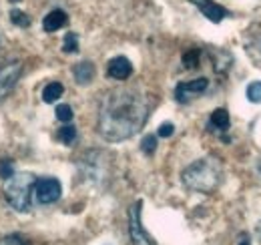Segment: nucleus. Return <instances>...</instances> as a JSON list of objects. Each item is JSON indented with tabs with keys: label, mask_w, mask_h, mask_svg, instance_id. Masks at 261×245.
I'll return each mask as SVG.
<instances>
[{
	"label": "nucleus",
	"mask_w": 261,
	"mask_h": 245,
	"mask_svg": "<svg viewBox=\"0 0 261 245\" xmlns=\"http://www.w3.org/2000/svg\"><path fill=\"white\" fill-rule=\"evenodd\" d=\"M34 189H36V199L40 203H55V201H59V197L63 193V187L59 183V179H55V177H44V179L36 181Z\"/></svg>",
	"instance_id": "obj_6"
},
{
	"label": "nucleus",
	"mask_w": 261,
	"mask_h": 245,
	"mask_svg": "<svg viewBox=\"0 0 261 245\" xmlns=\"http://www.w3.org/2000/svg\"><path fill=\"white\" fill-rule=\"evenodd\" d=\"M59 139H61L65 145H72V141L76 139V129L70 127V125H65V127L59 131Z\"/></svg>",
	"instance_id": "obj_15"
},
{
	"label": "nucleus",
	"mask_w": 261,
	"mask_h": 245,
	"mask_svg": "<svg viewBox=\"0 0 261 245\" xmlns=\"http://www.w3.org/2000/svg\"><path fill=\"white\" fill-rule=\"evenodd\" d=\"M107 70H109V77H113L117 81H125V79H129L130 75H133V64L125 57H117V59H113V61L109 62Z\"/></svg>",
	"instance_id": "obj_9"
},
{
	"label": "nucleus",
	"mask_w": 261,
	"mask_h": 245,
	"mask_svg": "<svg viewBox=\"0 0 261 245\" xmlns=\"http://www.w3.org/2000/svg\"><path fill=\"white\" fill-rule=\"evenodd\" d=\"M63 51H65V53H76V51H79V36H76L74 32H68L65 36Z\"/></svg>",
	"instance_id": "obj_17"
},
{
	"label": "nucleus",
	"mask_w": 261,
	"mask_h": 245,
	"mask_svg": "<svg viewBox=\"0 0 261 245\" xmlns=\"http://www.w3.org/2000/svg\"><path fill=\"white\" fill-rule=\"evenodd\" d=\"M211 125L225 131L229 127V113L225 109H215V111L211 113Z\"/></svg>",
	"instance_id": "obj_13"
},
{
	"label": "nucleus",
	"mask_w": 261,
	"mask_h": 245,
	"mask_svg": "<svg viewBox=\"0 0 261 245\" xmlns=\"http://www.w3.org/2000/svg\"><path fill=\"white\" fill-rule=\"evenodd\" d=\"M207 85H209L207 79H195V81H189V83H181V85H177V89H175V99H177L179 103H189L195 94L205 91Z\"/></svg>",
	"instance_id": "obj_7"
},
{
	"label": "nucleus",
	"mask_w": 261,
	"mask_h": 245,
	"mask_svg": "<svg viewBox=\"0 0 261 245\" xmlns=\"http://www.w3.org/2000/svg\"><path fill=\"white\" fill-rule=\"evenodd\" d=\"M191 2L203 12V16H207L211 22H221V20L229 14L223 6L215 4L213 0H191Z\"/></svg>",
	"instance_id": "obj_8"
},
{
	"label": "nucleus",
	"mask_w": 261,
	"mask_h": 245,
	"mask_svg": "<svg viewBox=\"0 0 261 245\" xmlns=\"http://www.w3.org/2000/svg\"><path fill=\"white\" fill-rule=\"evenodd\" d=\"M57 119L63 122L72 121V109H70L68 105H59V107H57Z\"/></svg>",
	"instance_id": "obj_21"
},
{
	"label": "nucleus",
	"mask_w": 261,
	"mask_h": 245,
	"mask_svg": "<svg viewBox=\"0 0 261 245\" xmlns=\"http://www.w3.org/2000/svg\"><path fill=\"white\" fill-rule=\"evenodd\" d=\"M10 20H12L16 27H20V29L31 27V18H29L22 10H12V12H10Z\"/></svg>",
	"instance_id": "obj_16"
},
{
	"label": "nucleus",
	"mask_w": 261,
	"mask_h": 245,
	"mask_svg": "<svg viewBox=\"0 0 261 245\" xmlns=\"http://www.w3.org/2000/svg\"><path fill=\"white\" fill-rule=\"evenodd\" d=\"M63 92H65V87L61 83H48L42 91V101L44 103H55L57 99L63 96Z\"/></svg>",
	"instance_id": "obj_12"
},
{
	"label": "nucleus",
	"mask_w": 261,
	"mask_h": 245,
	"mask_svg": "<svg viewBox=\"0 0 261 245\" xmlns=\"http://www.w3.org/2000/svg\"><path fill=\"white\" fill-rule=\"evenodd\" d=\"M12 175H14V163L8 161V159H2V161H0V177L6 181V179H10Z\"/></svg>",
	"instance_id": "obj_20"
},
{
	"label": "nucleus",
	"mask_w": 261,
	"mask_h": 245,
	"mask_svg": "<svg viewBox=\"0 0 261 245\" xmlns=\"http://www.w3.org/2000/svg\"><path fill=\"white\" fill-rule=\"evenodd\" d=\"M219 179H221V169L211 159H201L183 171V183L201 193L213 191Z\"/></svg>",
	"instance_id": "obj_2"
},
{
	"label": "nucleus",
	"mask_w": 261,
	"mask_h": 245,
	"mask_svg": "<svg viewBox=\"0 0 261 245\" xmlns=\"http://www.w3.org/2000/svg\"><path fill=\"white\" fill-rule=\"evenodd\" d=\"M10 2H18V0H10Z\"/></svg>",
	"instance_id": "obj_25"
},
{
	"label": "nucleus",
	"mask_w": 261,
	"mask_h": 245,
	"mask_svg": "<svg viewBox=\"0 0 261 245\" xmlns=\"http://www.w3.org/2000/svg\"><path fill=\"white\" fill-rule=\"evenodd\" d=\"M141 207H143V201H137L129 211V233L133 245H153L151 237L145 233L143 225H141Z\"/></svg>",
	"instance_id": "obj_5"
},
{
	"label": "nucleus",
	"mask_w": 261,
	"mask_h": 245,
	"mask_svg": "<svg viewBox=\"0 0 261 245\" xmlns=\"http://www.w3.org/2000/svg\"><path fill=\"white\" fill-rule=\"evenodd\" d=\"M247 99L251 103H261V81H255L247 87Z\"/></svg>",
	"instance_id": "obj_18"
},
{
	"label": "nucleus",
	"mask_w": 261,
	"mask_h": 245,
	"mask_svg": "<svg viewBox=\"0 0 261 245\" xmlns=\"http://www.w3.org/2000/svg\"><path fill=\"white\" fill-rule=\"evenodd\" d=\"M66 22H68V16H66L65 10H50L46 16H44V20H42V29L44 32H57L59 29H63Z\"/></svg>",
	"instance_id": "obj_10"
},
{
	"label": "nucleus",
	"mask_w": 261,
	"mask_h": 245,
	"mask_svg": "<svg viewBox=\"0 0 261 245\" xmlns=\"http://www.w3.org/2000/svg\"><path fill=\"white\" fill-rule=\"evenodd\" d=\"M0 245H27V241L20 235H6L0 239Z\"/></svg>",
	"instance_id": "obj_22"
},
{
	"label": "nucleus",
	"mask_w": 261,
	"mask_h": 245,
	"mask_svg": "<svg viewBox=\"0 0 261 245\" xmlns=\"http://www.w3.org/2000/svg\"><path fill=\"white\" fill-rule=\"evenodd\" d=\"M72 72H74V79H76V83L79 85H89L93 79H95V64L89 61H83L79 62V64H74V68H72Z\"/></svg>",
	"instance_id": "obj_11"
},
{
	"label": "nucleus",
	"mask_w": 261,
	"mask_h": 245,
	"mask_svg": "<svg viewBox=\"0 0 261 245\" xmlns=\"http://www.w3.org/2000/svg\"><path fill=\"white\" fill-rule=\"evenodd\" d=\"M141 149H143V153L153 155L155 149H157V137H155V135H147V137L143 139V143H141Z\"/></svg>",
	"instance_id": "obj_19"
},
{
	"label": "nucleus",
	"mask_w": 261,
	"mask_h": 245,
	"mask_svg": "<svg viewBox=\"0 0 261 245\" xmlns=\"http://www.w3.org/2000/svg\"><path fill=\"white\" fill-rule=\"evenodd\" d=\"M36 183L34 175L31 173H18L6 179L4 185V197L16 211H31V193Z\"/></svg>",
	"instance_id": "obj_3"
},
{
	"label": "nucleus",
	"mask_w": 261,
	"mask_h": 245,
	"mask_svg": "<svg viewBox=\"0 0 261 245\" xmlns=\"http://www.w3.org/2000/svg\"><path fill=\"white\" fill-rule=\"evenodd\" d=\"M20 75H22V62L20 61L4 62L0 66V103L8 96V92L16 87Z\"/></svg>",
	"instance_id": "obj_4"
},
{
	"label": "nucleus",
	"mask_w": 261,
	"mask_h": 245,
	"mask_svg": "<svg viewBox=\"0 0 261 245\" xmlns=\"http://www.w3.org/2000/svg\"><path fill=\"white\" fill-rule=\"evenodd\" d=\"M147 121L145 101L127 91L111 92L100 109L98 129L100 135L109 141H123L133 137Z\"/></svg>",
	"instance_id": "obj_1"
},
{
	"label": "nucleus",
	"mask_w": 261,
	"mask_h": 245,
	"mask_svg": "<svg viewBox=\"0 0 261 245\" xmlns=\"http://www.w3.org/2000/svg\"><path fill=\"white\" fill-rule=\"evenodd\" d=\"M239 245H251V243H249V241H241Z\"/></svg>",
	"instance_id": "obj_24"
},
{
	"label": "nucleus",
	"mask_w": 261,
	"mask_h": 245,
	"mask_svg": "<svg viewBox=\"0 0 261 245\" xmlns=\"http://www.w3.org/2000/svg\"><path fill=\"white\" fill-rule=\"evenodd\" d=\"M199 55H201L199 48L187 51V53L183 55V64H185V68H197V66H199Z\"/></svg>",
	"instance_id": "obj_14"
},
{
	"label": "nucleus",
	"mask_w": 261,
	"mask_h": 245,
	"mask_svg": "<svg viewBox=\"0 0 261 245\" xmlns=\"http://www.w3.org/2000/svg\"><path fill=\"white\" fill-rule=\"evenodd\" d=\"M173 133H175V127H173L171 122H163V125L159 127V137H165V139H167V137H171Z\"/></svg>",
	"instance_id": "obj_23"
}]
</instances>
